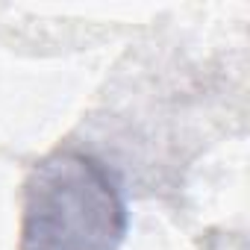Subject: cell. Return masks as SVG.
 <instances>
[{"label": "cell", "instance_id": "obj_1", "mask_svg": "<svg viewBox=\"0 0 250 250\" xmlns=\"http://www.w3.org/2000/svg\"><path fill=\"white\" fill-rule=\"evenodd\" d=\"M127 224L118 177L97 156L59 147L27 177L18 250H118Z\"/></svg>", "mask_w": 250, "mask_h": 250}]
</instances>
